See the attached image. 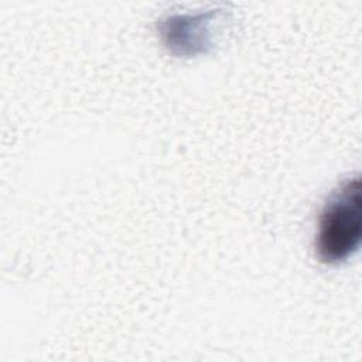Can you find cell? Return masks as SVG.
<instances>
[{
  "label": "cell",
  "mask_w": 362,
  "mask_h": 362,
  "mask_svg": "<svg viewBox=\"0 0 362 362\" xmlns=\"http://www.w3.org/2000/svg\"><path fill=\"white\" fill-rule=\"evenodd\" d=\"M362 238L361 177L345 180L325 202L318 222L315 249L320 260L337 264L355 253Z\"/></svg>",
  "instance_id": "obj_1"
}]
</instances>
